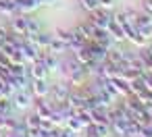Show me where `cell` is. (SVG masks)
Listing matches in <instances>:
<instances>
[{
  "instance_id": "1",
  "label": "cell",
  "mask_w": 152,
  "mask_h": 137,
  "mask_svg": "<svg viewBox=\"0 0 152 137\" xmlns=\"http://www.w3.org/2000/svg\"><path fill=\"white\" fill-rule=\"evenodd\" d=\"M19 52H21L23 60L31 65V62H36V60H38V56H40V52H42V50H40L31 40H27V38H25V40L21 42V46H19Z\"/></svg>"
},
{
  "instance_id": "2",
  "label": "cell",
  "mask_w": 152,
  "mask_h": 137,
  "mask_svg": "<svg viewBox=\"0 0 152 137\" xmlns=\"http://www.w3.org/2000/svg\"><path fill=\"white\" fill-rule=\"evenodd\" d=\"M110 13L106 11V9H102V7H98V9H94V11H90V17H88V21H92L98 29H106V25H108V21H110Z\"/></svg>"
},
{
  "instance_id": "3",
  "label": "cell",
  "mask_w": 152,
  "mask_h": 137,
  "mask_svg": "<svg viewBox=\"0 0 152 137\" xmlns=\"http://www.w3.org/2000/svg\"><path fill=\"white\" fill-rule=\"evenodd\" d=\"M31 102H34V94L29 89H19V91H15L11 96V104L15 108H19V110H25Z\"/></svg>"
},
{
  "instance_id": "4",
  "label": "cell",
  "mask_w": 152,
  "mask_h": 137,
  "mask_svg": "<svg viewBox=\"0 0 152 137\" xmlns=\"http://www.w3.org/2000/svg\"><path fill=\"white\" fill-rule=\"evenodd\" d=\"M54 102L50 100V102H46V98H36L34 100V112L40 116V118H48L50 114H52V110H54Z\"/></svg>"
},
{
  "instance_id": "5",
  "label": "cell",
  "mask_w": 152,
  "mask_h": 137,
  "mask_svg": "<svg viewBox=\"0 0 152 137\" xmlns=\"http://www.w3.org/2000/svg\"><path fill=\"white\" fill-rule=\"evenodd\" d=\"M86 46H88V50H90V54H92V58H94L96 62H104V60H106V56H108V48H106L104 44L90 40Z\"/></svg>"
},
{
  "instance_id": "6",
  "label": "cell",
  "mask_w": 152,
  "mask_h": 137,
  "mask_svg": "<svg viewBox=\"0 0 152 137\" xmlns=\"http://www.w3.org/2000/svg\"><path fill=\"white\" fill-rule=\"evenodd\" d=\"M69 94H71V89H69V85H65V83H56V85H50V100L54 102V104H61V102H67V98H69Z\"/></svg>"
},
{
  "instance_id": "7",
  "label": "cell",
  "mask_w": 152,
  "mask_h": 137,
  "mask_svg": "<svg viewBox=\"0 0 152 137\" xmlns=\"http://www.w3.org/2000/svg\"><path fill=\"white\" fill-rule=\"evenodd\" d=\"M83 131H86V137H108L110 135V125H106V123H90Z\"/></svg>"
},
{
  "instance_id": "8",
  "label": "cell",
  "mask_w": 152,
  "mask_h": 137,
  "mask_svg": "<svg viewBox=\"0 0 152 137\" xmlns=\"http://www.w3.org/2000/svg\"><path fill=\"white\" fill-rule=\"evenodd\" d=\"M38 60L48 69V73H54V71L61 67L58 56H56V54H52V52H48V50H42V52H40V56H38Z\"/></svg>"
},
{
  "instance_id": "9",
  "label": "cell",
  "mask_w": 152,
  "mask_h": 137,
  "mask_svg": "<svg viewBox=\"0 0 152 137\" xmlns=\"http://www.w3.org/2000/svg\"><path fill=\"white\" fill-rule=\"evenodd\" d=\"M29 91L34 94V98H48L50 94V85L46 79H31L29 83Z\"/></svg>"
},
{
  "instance_id": "10",
  "label": "cell",
  "mask_w": 152,
  "mask_h": 137,
  "mask_svg": "<svg viewBox=\"0 0 152 137\" xmlns=\"http://www.w3.org/2000/svg\"><path fill=\"white\" fill-rule=\"evenodd\" d=\"M17 36H27V23H25V15H15L11 17V29Z\"/></svg>"
},
{
  "instance_id": "11",
  "label": "cell",
  "mask_w": 152,
  "mask_h": 137,
  "mask_svg": "<svg viewBox=\"0 0 152 137\" xmlns=\"http://www.w3.org/2000/svg\"><path fill=\"white\" fill-rule=\"evenodd\" d=\"M106 31H108V36L113 38V42H123V40H125V31H123V27L115 21V17H110V21H108V25H106Z\"/></svg>"
},
{
  "instance_id": "12",
  "label": "cell",
  "mask_w": 152,
  "mask_h": 137,
  "mask_svg": "<svg viewBox=\"0 0 152 137\" xmlns=\"http://www.w3.org/2000/svg\"><path fill=\"white\" fill-rule=\"evenodd\" d=\"M48 69L40 62V60H36V62H31V67H29V77L31 79H48Z\"/></svg>"
},
{
  "instance_id": "13",
  "label": "cell",
  "mask_w": 152,
  "mask_h": 137,
  "mask_svg": "<svg viewBox=\"0 0 152 137\" xmlns=\"http://www.w3.org/2000/svg\"><path fill=\"white\" fill-rule=\"evenodd\" d=\"M67 50H69V46H67L63 40H58V38H52V42H50V46H48V52H52V54L61 56V54H65Z\"/></svg>"
},
{
  "instance_id": "14",
  "label": "cell",
  "mask_w": 152,
  "mask_h": 137,
  "mask_svg": "<svg viewBox=\"0 0 152 137\" xmlns=\"http://www.w3.org/2000/svg\"><path fill=\"white\" fill-rule=\"evenodd\" d=\"M0 13L7 15V17H15L19 13V9H17V4L13 0H0Z\"/></svg>"
},
{
  "instance_id": "15",
  "label": "cell",
  "mask_w": 152,
  "mask_h": 137,
  "mask_svg": "<svg viewBox=\"0 0 152 137\" xmlns=\"http://www.w3.org/2000/svg\"><path fill=\"white\" fill-rule=\"evenodd\" d=\"M23 125H25L29 131H36V129H40V127H42V118L34 112V114H27V116L23 118Z\"/></svg>"
},
{
  "instance_id": "16",
  "label": "cell",
  "mask_w": 152,
  "mask_h": 137,
  "mask_svg": "<svg viewBox=\"0 0 152 137\" xmlns=\"http://www.w3.org/2000/svg\"><path fill=\"white\" fill-rule=\"evenodd\" d=\"M65 127H67V129H71L73 133H81V131L86 129V127H83V123H81V120H79V118H77L75 114H73L71 118H67V123H65Z\"/></svg>"
},
{
  "instance_id": "17",
  "label": "cell",
  "mask_w": 152,
  "mask_h": 137,
  "mask_svg": "<svg viewBox=\"0 0 152 137\" xmlns=\"http://www.w3.org/2000/svg\"><path fill=\"white\" fill-rule=\"evenodd\" d=\"M123 50H117V48H108V56H106V60H110V62H115V65H121L123 62Z\"/></svg>"
},
{
  "instance_id": "18",
  "label": "cell",
  "mask_w": 152,
  "mask_h": 137,
  "mask_svg": "<svg viewBox=\"0 0 152 137\" xmlns=\"http://www.w3.org/2000/svg\"><path fill=\"white\" fill-rule=\"evenodd\" d=\"M25 23H27V36H34V33L40 31V23H38V19L25 15Z\"/></svg>"
},
{
  "instance_id": "19",
  "label": "cell",
  "mask_w": 152,
  "mask_h": 137,
  "mask_svg": "<svg viewBox=\"0 0 152 137\" xmlns=\"http://www.w3.org/2000/svg\"><path fill=\"white\" fill-rule=\"evenodd\" d=\"M13 110V104L9 98H0V114H11Z\"/></svg>"
},
{
  "instance_id": "20",
  "label": "cell",
  "mask_w": 152,
  "mask_h": 137,
  "mask_svg": "<svg viewBox=\"0 0 152 137\" xmlns=\"http://www.w3.org/2000/svg\"><path fill=\"white\" fill-rule=\"evenodd\" d=\"M54 38H58V40H63L67 46L71 44V31H67V29H56L54 31Z\"/></svg>"
},
{
  "instance_id": "21",
  "label": "cell",
  "mask_w": 152,
  "mask_h": 137,
  "mask_svg": "<svg viewBox=\"0 0 152 137\" xmlns=\"http://www.w3.org/2000/svg\"><path fill=\"white\" fill-rule=\"evenodd\" d=\"M79 4H81V9H86L88 13L100 7V2H98V0H79Z\"/></svg>"
},
{
  "instance_id": "22",
  "label": "cell",
  "mask_w": 152,
  "mask_h": 137,
  "mask_svg": "<svg viewBox=\"0 0 152 137\" xmlns=\"http://www.w3.org/2000/svg\"><path fill=\"white\" fill-rule=\"evenodd\" d=\"M56 137H75V133L63 125V127H56Z\"/></svg>"
},
{
  "instance_id": "23",
  "label": "cell",
  "mask_w": 152,
  "mask_h": 137,
  "mask_svg": "<svg viewBox=\"0 0 152 137\" xmlns=\"http://www.w3.org/2000/svg\"><path fill=\"white\" fill-rule=\"evenodd\" d=\"M7 38H9V29L7 27H0V46L7 42Z\"/></svg>"
},
{
  "instance_id": "24",
  "label": "cell",
  "mask_w": 152,
  "mask_h": 137,
  "mask_svg": "<svg viewBox=\"0 0 152 137\" xmlns=\"http://www.w3.org/2000/svg\"><path fill=\"white\" fill-rule=\"evenodd\" d=\"M144 11L148 15H152V0H144Z\"/></svg>"
},
{
  "instance_id": "25",
  "label": "cell",
  "mask_w": 152,
  "mask_h": 137,
  "mask_svg": "<svg viewBox=\"0 0 152 137\" xmlns=\"http://www.w3.org/2000/svg\"><path fill=\"white\" fill-rule=\"evenodd\" d=\"M98 2H100V7H102V9H110L115 0H98Z\"/></svg>"
},
{
  "instance_id": "26",
  "label": "cell",
  "mask_w": 152,
  "mask_h": 137,
  "mask_svg": "<svg viewBox=\"0 0 152 137\" xmlns=\"http://www.w3.org/2000/svg\"><path fill=\"white\" fill-rule=\"evenodd\" d=\"M4 137H23V135H21V133H15V131H9Z\"/></svg>"
},
{
  "instance_id": "27",
  "label": "cell",
  "mask_w": 152,
  "mask_h": 137,
  "mask_svg": "<svg viewBox=\"0 0 152 137\" xmlns=\"http://www.w3.org/2000/svg\"><path fill=\"white\" fill-rule=\"evenodd\" d=\"M148 50H150V54H152V46H150V48H148Z\"/></svg>"
}]
</instances>
